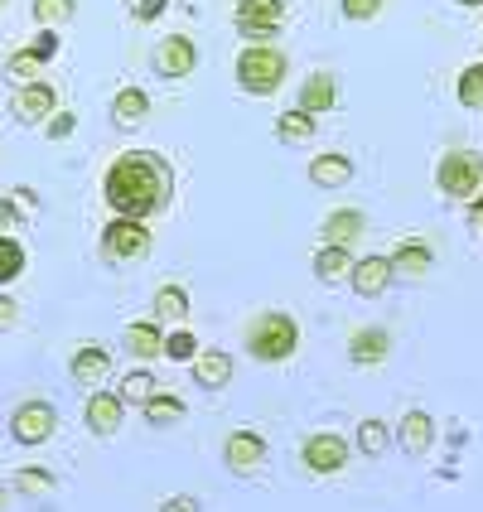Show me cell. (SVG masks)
<instances>
[{
  "label": "cell",
  "mask_w": 483,
  "mask_h": 512,
  "mask_svg": "<svg viewBox=\"0 0 483 512\" xmlns=\"http://www.w3.org/2000/svg\"><path fill=\"white\" fill-rule=\"evenodd\" d=\"M170 184V165L150 150H126L121 160H112V170L102 179L112 213L116 218H136V223L170 208Z\"/></svg>",
  "instance_id": "1"
},
{
  "label": "cell",
  "mask_w": 483,
  "mask_h": 512,
  "mask_svg": "<svg viewBox=\"0 0 483 512\" xmlns=\"http://www.w3.org/2000/svg\"><path fill=\"white\" fill-rule=\"evenodd\" d=\"M242 343H247V353H252L256 363H285L300 348V324H295V314H285V310H261V314H252Z\"/></svg>",
  "instance_id": "2"
},
{
  "label": "cell",
  "mask_w": 483,
  "mask_h": 512,
  "mask_svg": "<svg viewBox=\"0 0 483 512\" xmlns=\"http://www.w3.org/2000/svg\"><path fill=\"white\" fill-rule=\"evenodd\" d=\"M285 73H290L285 54L281 49H266V44H252L247 54L237 58V83L247 92H256V97H271L285 83Z\"/></svg>",
  "instance_id": "3"
},
{
  "label": "cell",
  "mask_w": 483,
  "mask_h": 512,
  "mask_svg": "<svg viewBox=\"0 0 483 512\" xmlns=\"http://www.w3.org/2000/svg\"><path fill=\"white\" fill-rule=\"evenodd\" d=\"M435 179H440V189H445L450 199L474 203L483 189V155H474V150H450V155L440 160Z\"/></svg>",
  "instance_id": "4"
},
{
  "label": "cell",
  "mask_w": 483,
  "mask_h": 512,
  "mask_svg": "<svg viewBox=\"0 0 483 512\" xmlns=\"http://www.w3.org/2000/svg\"><path fill=\"white\" fill-rule=\"evenodd\" d=\"M150 252V228L136 223V218H112L102 228V256L107 261H136V256Z\"/></svg>",
  "instance_id": "5"
},
{
  "label": "cell",
  "mask_w": 483,
  "mask_h": 512,
  "mask_svg": "<svg viewBox=\"0 0 483 512\" xmlns=\"http://www.w3.org/2000/svg\"><path fill=\"white\" fill-rule=\"evenodd\" d=\"M58 430V411L49 401H20L15 406V416H10V435L20 440V445H44L49 435Z\"/></svg>",
  "instance_id": "6"
},
{
  "label": "cell",
  "mask_w": 483,
  "mask_h": 512,
  "mask_svg": "<svg viewBox=\"0 0 483 512\" xmlns=\"http://www.w3.org/2000/svg\"><path fill=\"white\" fill-rule=\"evenodd\" d=\"M300 459H305L310 474H339L343 464L353 459V450H348V440L334 435V430H314L310 440L300 445Z\"/></svg>",
  "instance_id": "7"
},
{
  "label": "cell",
  "mask_w": 483,
  "mask_h": 512,
  "mask_svg": "<svg viewBox=\"0 0 483 512\" xmlns=\"http://www.w3.org/2000/svg\"><path fill=\"white\" fill-rule=\"evenodd\" d=\"M285 20V0H242L237 5V29L247 34V39H271Z\"/></svg>",
  "instance_id": "8"
},
{
  "label": "cell",
  "mask_w": 483,
  "mask_h": 512,
  "mask_svg": "<svg viewBox=\"0 0 483 512\" xmlns=\"http://www.w3.org/2000/svg\"><path fill=\"white\" fill-rule=\"evenodd\" d=\"M223 459H228L232 474H252V469L266 464V440L256 430H232L228 440H223Z\"/></svg>",
  "instance_id": "9"
},
{
  "label": "cell",
  "mask_w": 483,
  "mask_h": 512,
  "mask_svg": "<svg viewBox=\"0 0 483 512\" xmlns=\"http://www.w3.org/2000/svg\"><path fill=\"white\" fill-rule=\"evenodd\" d=\"M83 421H87L92 435H116L121 421H126V401L116 397V392H92V397H87Z\"/></svg>",
  "instance_id": "10"
},
{
  "label": "cell",
  "mask_w": 483,
  "mask_h": 512,
  "mask_svg": "<svg viewBox=\"0 0 483 512\" xmlns=\"http://www.w3.org/2000/svg\"><path fill=\"white\" fill-rule=\"evenodd\" d=\"M397 440L411 459H426L430 445H435V416H430V411H406L397 426Z\"/></svg>",
  "instance_id": "11"
},
{
  "label": "cell",
  "mask_w": 483,
  "mask_h": 512,
  "mask_svg": "<svg viewBox=\"0 0 483 512\" xmlns=\"http://www.w3.org/2000/svg\"><path fill=\"white\" fill-rule=\"evenodd\" d=\"M194 63H199V49H194V39H184V34H170V39L155 49V68H160L165 78H189Z\"/></svg>",
  "instance_id": "12"
},
{
  "label": "cell",
  "mask_w": 483,
  "mask_h": 512,
  "mask_svg": "<svg viewBox=\"0 0 483 512\" xmlns=\"http://www.w3.org/2000/svg\"><path fill=\"white\" fill-rule=\"evenodd\" d=\"M387 353H392V334H387L382 324L353 329V339H348V358H353L358 368H377V363H382Z\"/></svg>",
  "instance_id": "13"
},
{
  "label": "cell",
  "mask_w": 483,
  "mask_h": 512,
  "mask_svg": "<svg viewBox=\"0 0 483 512\" xmlns=\"http://www.w3.org/2000/svg\"><path fill=\"white\" fill-rule=\"evenodd\" d=\"M392 276H397V266H392V256H363L358 266H353V290L358 295H368V300H377L387 285H392Z\"/></svg>",
  "instance_id": "14"
},
{
  "label": "cell",
  "mask_w": 483,
  "mask_h": 512,
  "mask_svg": "<svg viewBox=\"0 0 483 512\" xmlns=\"http://www.w3.org/2000/svg\"><path fill=\"white\" fill-rule=\"evenodd\" d=\"M189 368H194V382H199L203 392H223L232 382V353H223V348H203Z\"/></svg>",
  "instance_id": "15"
},
{
  "label": "cell",
  "mask_w": 483,
  "mask_h": 512,
  "mask_svg": "<svg viewBox=\"0 0 483 512\" xmlns=\"http://www.w3.org/2000/svg\"><path fill=\"white\" fill-rule=\"evenodd\" d=\"M58 107L54 87L49 83H25L20 87V97H15V116L25 121V126H39V121H49Z\"/></svg>",
  "instance_id": "16"
},
{
  "label": "cell",
  "mask_w": 483,
  "mask_h": 512,
  "mask_svg": "<svg viewBox=\"0 0 483 512\" xmlns=\"http://www.w3.org/2000/svg\"><path fill=\"white\" fill-rule=\"evenodd\" d=\"M363 228H368V218H363L358 208H334V213L324 218L319 237H324V247H353Z\"/></svg>",
  "instance_id": "17"
},
{
  "label": "cell",
  "mask_w": 483,
  "mask_h": 512,
  "mask_svg": "<svg viewBox=\"0 0 483 512\" xmlns=\"http://www.w3.org/2000/svg\"><path fill=\"white\" fill-rule=\"evenodd\" d=\"M73 382H83V387H92V382H102L107 372H112V353L102 348V343H83L78 353H73Z\"/></svg>",
  "instance_id": "18"
},
{
  "label": "cell",
  "mask_w": 483,
  "mask_h": 512,
  "mask_svg": "<svg viewBox=\"0 0 483 512\" xmlns=\"http://www.w3.org/2000/svg\"><path fill=\"white\" fill-rule=\"evenodd\" d=\"M353 266H358V261H353L348 247H319V252H314V276L324 285L353 281Z\"/></svg>",
  "instance_id": "19"
},
{
  "label": "cell",
  "mask_w": 483,
  "mask_h": 512,
  "mask_svg": "<svg viewBox=\"0 0 483 512\" xmlns=\"http://www.w3.org/2000/svg\"><path fill=\"white\" fill-rule=\"evenodd\" d=\"M126 353H136V358H165V329L160 324H150V319H141V324H126Z\"/></svg>",
  "instance_id": "20"
},
{
  "label": "cell",
  "mask_w": 483,
  "mask_h": 512,
  "mask_svg": "<svg viewBox=\"0 0 483 512\" xmlns=\"http://www.w3.org/2000/svg\"><path fill=\"white\" fill-rule=\"evenodd\" d=\"M334 97H339V83H334V73H314L310 83L300 87V112H334Z\"/></svg>",
  "instance_id": "21"
},
{
  "label": "cell",
  "mask_w": 483,
  "mask_h": 512,
  "mask_svg": "<svg viewBox=\"0 0 483 512\" xmlns=\"http://www.w3.org/2000/svg\"><path fill=\"white\" fill-rule=\"evenodd\" d=\"M310 179L319 189H343V184L353 179V160H348V155H319L310 165Z\"/></svg>",
  "instance_id": "22"
},
{
  "label": "cell",
  "mask_w": 483,
  "mask_h": 512,
  "mask_svg": "<svg viewBox=\"0 0 483 512\" xmlns=\"http://www.w3.org/2000/svg\"><path fill=\"white\" fill-rule=\"evenodd\" d=\"M145 112H150V97H145L141 87H121V92H116V102H112L116 126H141Z\"/></svg>",
  "instance_id": "23"
},
{
  "label": "cell",
  "mask_w": 483,
  "mask_h": 512,
  "mask_svg": "<svg viewBox=\"0 0 483 512\" xmlns=\"http://www.w3.org/2000/svg\"><path fill=\"white\" fill-rule=\"evenodd\" d=\"M184 397H174V392H155V397L145 401V421L150 426H179L184 421Z\"/></svg>",
  "instance_id": "24"
},
{
  "label": "cell",
  "mask_w": 483,
  "mask_h": 512,
  "mask_svg": "<svg viewBox=\"0 0 483 512\" xmlns=\"http://www.w3.org/2000/svg\"><path fill=\"white\" fill-rule=\"evenodd\" d=\"M392 266L406 271V276H426L430 266H435V252H430L426 242H401L397 256H392Z\"/></svg>",
  "instance_id": "25"
},
{
  "label": "cell",
  "mask_w": 483,
  "mask_h": 512,
  "mask_svg": "<svg viewBox=\"0 0 483 512\" xmlns=\"http://www.w3.org/2000/svg\"><path fill=\"white\" fill-rule=\"evenodd\" d=\"M155 392H160V387H155V377H150L145 368L126 372V377H121V387H116V397L126 401V406H145V401L155 397Z\"/></svg>",
  "instance_id": "26"
},
{
  "label": "cell",
  "mask_w": 483,
  "mask_h": 512,
  "mask_svg": "<svg viewBox=\"0 0 483 512\" xmlns=\"http://www.w3.org/2000/svg\"><path fill=\"white\" fill-rule=\"evenodd\" d=\"M155 314H160V319H174V324L189 319V290H184V285H160V290H155Z\"/></svg>",
  "instance_id": "27"
},
{
  "label": "cell",
  "mask_w": 483,
  "mask_h": 512,
  "mask_svg": "<svg viewBox=\"0 0 483 512\" xmlns=\"http://www.w3.org/2000/svg\"><path fill=\"white\" fill-rule=\"evenodd\" d=\"M387 445H392V430H387V421H363V426H358V450H363L368 459L387 455Z\"/></svg>",
  "instance_id": "28"
},
{
  "label": "cell",
  "mask_w": 483,
  "mask_h": 512,
  "mask_svg": "<svg viewBox=\"0 0 483 512\" xmlns=\"http://www.w3.org/2000/svg\"><path fill=\"white\" fill-rule=\"evenodd\" d=\"M455 97L464 102V107H483V63H469V68L459 73Z\"/></svg>",
  "instance_id": "29"
},
{
  "label": "cell",
  "mask_w": 483,
  "mask_h": 512,
  "mask_svg": "<svg viewBox=\"0 0 483 512\" xmlns=\"http://www.w3.org/2000/svg\"><path fill=\"white\" fill-rule=\"evenodd\" d=\"M276 136H281V141H310L314 136V116L310 112H281Z\"/></svg>",
  "instance_id": "30"
},
{
  "label": "cell",
  "mask_w": 483,
  "mask_h": 512,
  "mask_svg": "<svg viewBox=\"0 0 483 512\" xmlns=\"http://www.w3.org/2000/svg\"><path fill=\"white\" fill-rule=\"evenodd\" d=\"M25 271V247L15 237H0V285H10Z\"/></svg>",
  "instance_id": "31"
},
{
  "label": "cell",
  "mask_w": 483,
  "mask_h": 512,
  "mask_svg": "<svg viewBox=\"0 0 483 512\" xmlns=\"http://www.w3.org/2000/svg\"><path fill=\"white\" fill-rule=\"evenodd\" d=\"M203 348L199 339L189 334V329H174V334H165V358H174V363H194Z\"/></svg>",
  "instance_id": "32"
},
{
  "label": "cell",
  "mask_w": 483,
  "mask_h": 512,
  "mask_svg": "<svg viewBox=\"0 0 483 512\" xmlns=\"http://www.w3.org/2000/svg\"><path fill=\"white\" fill-rule=\"evenodd\" d=\"M15 488H20V493H54L58 479L49 474V469H34V464H29V469L15 474Z\"/></svg>",
  "instance_id": "33"
},
{
  "label": "cell",
  "mask_w": 483,
  "mask_h": 512,
  "mask_svg": "<svg viewBox=\"0 0 483 512\" xmlns=\"http://www.w3.org/2000/svg\"><path fill=\"white\" fill-rule=\"evenodd\" d=\"M44 63H49V58H39L34 49H20V54H10L5 73H10V78H25V83H34V73H39Z\"/></svg>",
  "instance_id": "34"
},
{
  "label": "cell",
  "mask_w": 483,
  "mask_h": 512,
  "mask_svg": "<svg viewBox=\"0 0 483 512\" xmlns=\"http://www.w3.org/2000/svg\"><path fill=\"white\" fill-rule=\"evenodd\" d=\"M78 10V0H34V20L39 25H58V20H68Z\"/></svg>",
  "instance_id": "35"
},
{
  "label": "cell",
  "mask_w": 483,
  "mask_h": 512,
  "mask_svg": "<svg viewBox=\"0 0 483 512\" xmlns=\"http://www.w3.org/2000/svg\"><path fill=\"white\" fill-rule=\"evenodd\" d=\"M382 10V0H343V15L348 20H372Z\"/></svg>",
  "instance_id": "36"
},
{
  "label": "cell",
  "mask_w": 483,
  "mask_h": 512,
  "mask_svg": "<svg viewBox=\"0 0 483 512\" xmlns=\"http://www.w3.org/2000/svg\"><path fill=\"white\" fill-rule=\"evenodd\" d=\"M160 512H199V498L194 493H174V498L160 503Z\"/></svg>",
  "instance_id": "37"
},
{
  "label": "cell",
  "mask_w": 483,
  "mask_h": 512,
  "mask_svg": "<svg viewBox=\"0 0 483 512\" xmlns=\"http://www.w3.org/2000/svg\"><path fill=\"white\" fill-rule=\"evenodd\" d=\"M10 228H20V208L10 199H0V237H10Z\"/></svg>",
  "instance_id": "38"
},
{
  "label": "cell",
  "mask_w": 483,
  "mask_h": 512,
  "mask_svg": "<svg viewBox=\"0 0 483 512\" xmlns=\"http://www.w3.org/2000/svg\"><path fill=\"white\" fill-rule=\"evenodd\" d=\"M15 319H20V305H15L10 295H0V334H5V329H15Z\"/></svg>",
  "instance_id": "39"
},
{
  "label": "cell",
  "mask_w": 483,
  "mask_h": 512,
  "mask_svg": "<svg viewBox=\"0 0 483 512\" xmlns=\"http://www.w3.org/2000/svg\"><path fill=\"white\" fill-rule=\"evenodd\" d=\"M160 10H165V0H131V15L136 20H155Z\"/></svg>",
  "instance_id": "40"
},
{
  "label": "cell",
  "mask_w": 483,
  "mask_h": 512,
  "mask_svg": "<svg viewBox=\"0 0 483 512\" xmlns=\"http://www.w3.org/2000/svg\"><path fill=\"white\" fill-rule=\"evenodd\" d=\"M68 131H73V112H54V116H49V136H54V141H63Z\"/></svg>",
  "instance_id": "41"
},
{
  "label": "cell",
  "mask_w": 483,
  "mask_h": 512,
  "mask_svg": "<svg viewBox=\"0 0 483 512\" xmlns=\"http://www.w3.org/2000/svg\"><path fill=\"white\" fill-rule=\"evenodd\" d=\"M29 49H34L39 58H54V54H58V34H39V39H34Z\"/></svg>",
  "instance_id": "42"
},
{
  "label": "cell",
  "mask_w": 483,
  "mask_h": 512,
  "mask_svg": "<svg viewBox=\"0 0 483 512\" xmlns=\"http://www.w3.org/2000/svg\"><path fill=\"white\" fill-rule=\"evenodd\" d=\"M469 223H474V228H483V194L469 203Z\"/></svg>",
  "instance_id": "43"
},
{
  "label": "cell",
  "mask_w": 483,
  "mask_h": 512,
  "mask_svg": "<svg viewBox=\"0 0 483 512\" xmlns=\"http://www.w3.org/2000/svg\"><path fill=\"white\" fill-rule=\"evenodd\" d=\"M5 508H10V488L0 484V512H5Z\"/></svg>",
  "instance_id": "44"
},
{
  "label": "cell",
  "mask_w": 483,
  "mask_h": 512,
  "mask_svg": "<svg viewBox=\"0 0 483 512\" xmlns=\"http://www.w3.org/2000/svg\"><path fill=\"white\" fill-rule=\"evenodd\" d=\"M459 5H483V0H459Z\"/></svg>",
  "instance_id": "45"
},
{
  "label": "cell",
  "mask_w": 483,
  "mask_h": 512,
  "mask_svg": "<svg viewBox=\"0 0 483 512\" xmlns=\"http://www.w3.org/2000/svg\"><path fill=\"white\" fill-rule=\"evenodd\" d=\"M0 5H5V0H0Z\"/></svg>",
  "instance_id": "46"
}]
</instances>
